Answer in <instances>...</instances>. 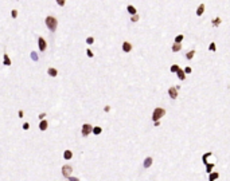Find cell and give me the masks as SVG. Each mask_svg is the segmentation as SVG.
I'll return each mask as SVG.
<instances>
[{"label":"cell","instance_id":"1","mask_svg":"<svg viewBox=\"0 0 230 181\" xmlns=\"http://www.w3.org/2000/svg\"><path fill=\"white\" fill-rule=\"evenodd\" d=\"M44 23H46L47 28L51 31V32H55V30H57V27H58V20L54 16H47L46 19H44Z\"/></svg>","mask_w":230,"mask_h":181},{"label":"cell","instance_id":"2","mask_svg":"<svg viewBox=\"0 0 230 181\" xmlns=\"http://www.w3.org/2000/svg\"><path fill=\"white\" fill-rule=\"evenodd\" d=\"M163 115H166V109H163V107H155L152 113V121H159Z\"/></svg>","mask_w":230,"mask_h":181},{"label":"cell","instance_id":"3","mask_svg":"<svg viewBox=\"0 0 230 181\" xmlns=\"http://www.w3.org/2000/svg\"><path fill=\"white\" fill-rule=\"evenodd\" d=\"M91 132H93V126H91L90 123H84V125H82L81 133H82V136H84V137H88Z\"/></svg>","mask_w":230,"mask_h":181},{"label":"cell","instance_id":"4","mask_svg":"<svg viewBox=\"0 0 230 181\" xmlns=\"http://www.w3.org/2000/svg\"><path fill=\"white\" fill-rule=\"evenodd\" d=\"M71 172H73V166H71V165H63V166H62V174H63V177L69 178L71 176Z\"/></svg>","mask_w":230,"mask_h":181},{"label":"cell","instance_id":"5","mask_svg":"<svg viewBox=\"0 0 230 181\" xmlns=\"http://www.w3.org/2000/svg\"><path fill=\"white\" fill-rule=\"evenodd\" d=\"M38 47H39V50H41L42 52L46 51V48H47V43H46V40H44L42 36L38 38Z\"/></svg>","mask_w":230,"mask_h":181},{"label":"cell","instance_id":"6","mask_svg":"<svg viewBox=\"0 0 230 181\" xmlns=\"http://www.w3.org/2000/svg\"><path fill=\"white\" fill-rule=\"evenodd\" d=\"M168 95L171 97L172 99L178 98V90H176L175 86H172V87H169V89H168Z\"/></svg>","mask_w":230,"mask_h":181},{"label":"cell","instance_id":"7","mask_svg":"<svg viewBox=\"0 0 230 181\" xmlns=\"http://www.w3.org/2000/svg\"><path fill=\"white\" fill-rule=\"evenodd\" d=\"M132 43H129V42H124L122 43V51L124 52H131L132 51Z\"/></svg>","mask_w":230,"mask_h":181},{"label":"cell","instance_id":"8","mask_svg":"<svg viewBox=\"0 0 230 181\" xmlns=\"http://www.w3.org/2000/svg\"><path fill=\"white\" fill-rule=\"evenodd\" d=\"M48 127V122L46 120H42L41 122H39V129L42 130V132H44V130H47Z\"/></svg>","mask_w":230,"mask_h":181},{"label":"cell","instance_id":"9","mask_svg":"<svg viewBox=\"0 0 230 181\" xmlns=\"http://www.w3.org/2000/svg\"><path fill=\"white\" fill-rule=\"evenodd\" d=\"M176 74H178V78H179L180 81H184V79H186V72H184V70H182L180 67H179V70L176 71Z\"/></svg>","mask_w":230,"mask_h":181},{"label":"cell","instance_id":"10","mask_svg":"<svg viewBox=\"0 0 230 181\" xmlns=\"http://www.w3.org/2000/svg\"><path fill=\"white\" fill-rule=\"evenodd\" d=\"M152 161H153L152 157H147L145 160H144V162H143V166L145 168V169H147V168H149L151 165H152Z\"/></svg>","mask_w":230,"mask_h":181},{"label":"cell","instance_id":"11","mask_svg":"<svg viewBox=\"0 0 230 181\" xmlns=\"http://www.w3.org/2000/svg\"><path fill=\"white\" fill-rule=\"evenodd\" d=\"M203 12H205V4H199V7L196 8V16H202Z\"/></svg>","mask_w":230,"mask_h":181},{"label":"cell","instance_id":"12","mask_svg":"<svg viewBox=\"0 0 230 181\" xmlns=\"http://www.w3.org/2000/svg\"><path fill=\"white\" fill-rule=\"evenodd\" d=\"M171 50H172V52H176V51H180L182 50V43H174L172 47H171Z\"/></svg>","mask_w":230,"mask_h":181},{"label":"cell","instance_id":"13","mask_svg":"<svg viewBox=\"0 0 230 181\" xmlns=\"http://www.w3.org/2000/svg\"><path fill=\"white\" fill-rule=\"evenodd\" d=\"M47 74H48L50 77H53V78H54V77H57V75H58V71H57V68L50 67V68H47Z\"/></svg>","mask_w":230,"mask_h":181},{"label":"cell","instance_id":"14","mask_svg":"<svg viewBox=\"0 0 230 181\" xmlns=\"http://www.w3.org/2000/svg\"><path fill=\"white\" fill-rule=\"evenodd\" d=\"M3 65L4 66H11V59H10V56H8V54H4V56H3Z\"/></svg>","mask_w":230,"mask_h":181},{"label":"cell","instance_id":"15","mask_svg":"<svg viewBox=\"0 0 230 181\" xmlns=\"http://www.w3.org/2000/svg\"><path fill=\"white\" fill-rule=\"evenodd\" d=\"M218 177H219V173H217V172H211L210 176H209V181H215Z\"/></svg>","mask_w":230,"mask_h":181},{"label":"cell","instance_id":"16","mask_svg":"<svg viewBox=\"0 0 230 181\" xmlns=\"http://www.w3.org/2000/svg\"><path fill=\"white\" fill-rule=\"evenodd\" d=\"M71 157H73V152L71 150H65L63 152V158L65 160H71Z\"/></svg>","mask_w":230,"mask_h":181},{"label":"cell","instance_id":"17","mask_svg":"<svg viewBox=\"0 0 230 181\" xmlns=\"http://www.w3.org/2000/svg\"><path fill=\"white\" fill-rule=\"evenodd\" d=\"M127 11H128L131 15H136V14H137V10H136V7H133V5H128V7H127Z\"/></svg>","mask_w":230,"mask_h":181},{"label":"cell","instance_id":"18","mask_svg":"<svg viewBox=\"0 0 230 181\" xmlns=\"http://www.w3.org/2000/svg\"><path fill=\"white\" fill-rule=\"evenodd\" d=\"M101 132H102L101 126H94V127H93V132H91V133H94L96 136H98V134H101Z\"/></svg>","mask_w":230,"mask_h":181},{"label":"cell","instance_id":"19","mask_svg":"<svg viewBox=\"0 0 230 181\" xmlns=\"http://www.w3.org/2000/svg\"><path fill=\"white\" fill-rule=\"evenodd\" d=\"M222 23V20H221V17H215L213 20V27H218L219 24Z\"/></svg>","mask_w":230,"mask_h":181},{"label":"cell","instance_id":"20","mask_svg":"<svg viewBox=\"0 0 230 181\" xmlns=\"http://www.w3.org/2000/svg\"><path fill=\"white\" fill-rule=\"evenodd\" d=\"M194 55H195V51H194V50H191V51H188V52L186 54V58L190 60V59H193V58H194Z\"/></svg>","mask_w":230,"mask_h":181},{"label":"cell","instance_id":"21","mask_svg":"<svg viewBox=\"0 0 230 181\" xmlns=\"http://www.w3.org/2000/svg\"><path fill=\"white\" fill-rule=\"evenodd\" d=\"M183 39H184V35H182V34H180V35H178V36L175 38V42H176V43H182V42H183Z\"/></svg>","mask_w":230,"mask_h":181},{"label":"cell","instance_id":"22","mask_svg":"<svg viewBox=\"0 0 230 181\" xmlns=\"http://www.w3.org/2000/svg\"><path fill=\"white\" fill-rule=\"evenodd\" d=\"M139 19H140V16H139L137 14H136V15H132V17H131V22L136 23V22H139Z\"/></svg>","mask_w":230,"mask_h":181},{"label":"cell","instance_id":"23","mask_svg":"<svg viewBox=\"0 0 230 181\" xmlns=\"http://www.w3.org/2000/svg\"><path fill=\"white\" fill-rule=\"evenodd\" d=\"M86 43H88L89 46L93 44V43H94V38H93V36H89V38H86Z\"/></svg>","mask_w":230,"mask_h":181},{"label":"cell","instance_id":"24","mask_svg":"<svg viewBox=\"0 0 230 181\" xmlns=\"http://www.w3.org/2000/svg\"><path fill=\"white\" fill-rule=\"evenodd\" d=\"M178 70H179V66H178V65H172V66H171V72H176Z\"/></svg>","mask_w":230,"mask_h":181},{"label":"cell","instance_id":"25","mask_svg":"<svg viewBox=\"0 0 230 181\" xmlns=\"http://www.w3.org/2000/svg\"><path fill=\"white\" fill-rule=\"evenodd\" d=\"M209 50H210V51H215V50H217V47H215V43H214V42H213V43H210V46H209Z\"/></svg>","mask_w":230,"mask_h":181},{"label":"cell","instance_id":"26","mask_svg":"<svg viewBox=\"0 0 230 181\" xmlns=\"http://www.w3.org/2000/svg\"><path fill=\"white\" fill-rule=\"evenodd\" d=\"M86 55H88L89 58H93V56H94V54H93V51H91L90 48H88V50H86Z\"/></svg>","mask_w":230,"mask_h":181},{"label":"cell","instance_id":"27","mask_svg":"<svg viewBox=\"0 0 230 181\" xmlns=\"http://www.w3.org/2000/svg\"><path fill=\"white\" fill-rule=\"evenodd\" d=\"M55 1H57V4L59 5V7H63L65 3H66V0H55Z\"/></svg>","mask_w":230,"mask_h":181},{"label":"cell","instance_id":"28","mask_svg":"<svg viewBox=\"0 0 230 181\" xmlns=\"http://www.w3.org/2000/svg\"><path fill=\"white\" fill-rule=\"evenodd\" d=\"M11 16L14 17V19H16V17H18V10H12V11H11Z\"/></svg>","mask_w":230,"mask_h":181},{"label":"cell","instance_id":"29","mask_svg":"<svg viewBox=\"0 0 230 181\" xmlns=\"http://www.w3.org/2000/svg\"><path fill=\"white\" fill-rule=\"evenodd\" d=\"M28 127H30V123H28V122H24V123H23V130H28Z\"/></svg>","mask_w":230,"mask_h":181},{"label":"cell","instance_id":"30","mask_svg":"<svg viewBox=\"0 0 230 181\" xmlns=\"http://www.w3.org/2000/svg\"><path fill=\"white\" fill-rule=\"evenodd\" d=\"M31 58H32V60H38V56H36V52H31Z\"/></svg>","mask_w":230,"mask_h":181},{"label":"cell","instance_id":"31","mask_svg":"<svg viewBox=\"0 0 230 181\" xmlns=\"http://www.w3.org/2000/svg\"><path fill=\"white\" fill-rule=\"evenodd\" d=\"M191 71H193V70H191V67H186V68H184V72H186V74H190Z\"/></svg>","mask_w":230,"mask_h":181},{"label":"cell","instance_id":"32","mask_svg":"<svg viewBox=\"0 0 230 181\" xmlns=\"http://www.w3.org/2000/svg\"><path fill=\"white\" fill-rule=\"evenodd\" d=\"M69 180H70V181H79V178H78V177H71V176H70Z\"/></svg>","mask_w":230,"mask_h":181},{"label":"cell","instance_id":"33","mask_svg":"<svg viewBox=\"0 0 230 181\" xmlns=\"http://www.w3.org/2000/svg\"><path fill=\"white\" fill-rule=\"evenodd\" d=\"M44 117H46V113H42V114H39V117H38V118H39V120H43V118H44Z\"/></svg>","mask_w":230,"mask_h":181},{"label":"cell","instance_id":"34","mask_svg":"<svg viewBox=\"0 0 230 181\" xmlns=\"http://www.w3.org/2000/svg\"><path fill=\"white\" fill-rule=\"evenodd\" d=\"M18 115H19V117H20V118H22V117L24 115V113H23V111H22V110H19V111H18Z\"/></svg>","mask_w":230,"mask_h":181},{"label":"cell","instance_id":"35","mask_svg":"<svg viewBox=\"0 0 230 181\" xmlns=\"http://www.w3.org/2000/svg\"><path fill=\"white\" fill-rule=\"evenodd\" d=\"M104 110L106 111V113H108L109 110H110V106H105V107H104Z\"/></svg>","mask_w":230,"mask_h":181},{"label":"cell","instance_id":"36","mask_svg":"<svg viewBox=\"0 0 230 181\" xmlns=\"http://www.w3.org/2000/svg\"><path fill=\"white\" fill-rule=\"evenodd\" d=\"M155 126H160V121H155Z\"/></svg>","mask_w":230,"mask_h":181},{"label":"cell","instance_id":"37","mask_svg":"<svg viewBox=\"0 0 230 181\" xmlns=\"http://www.w3.org/2000/svg\"><path fill=\"white\" fill-rule=\"evenodd\" d=\"M67 181H70V180H67Z\"/></svg>","mask_w":230,"mask_h":181}]
</instances>
